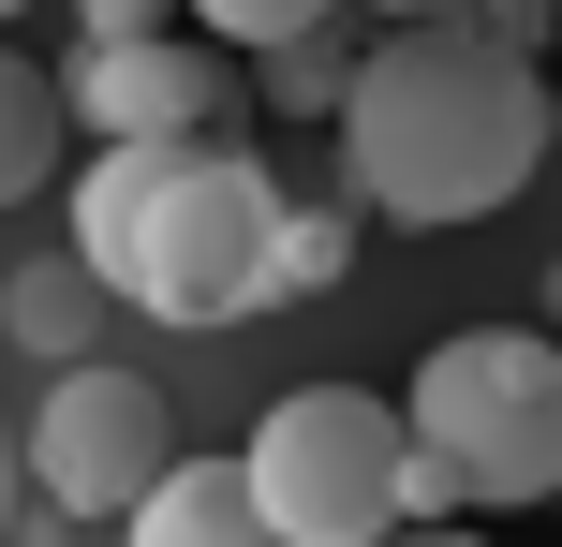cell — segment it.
I'll use <instances>...</instances> for the list:
<instances>
[{"mask_svg": "<svg viewBox=\"0 0 562 547\" xmlns=\"http://www.w3.org/2000/svg\"><path fill=\"white\" fill-rule=\"evenodd\" d=\"M119 533H134V547H252L267 533L252 518V459H164Z\"/></svg>", "mask_w": 562, "mask_h": 547, "instance_id": "obj_7", "label": "cell"}, {"mask_svg": "<svg viewBox=\"0 0 562 547\" xmlns=\"http://www.w3.org/2000/svg\"><path fill=\"white\" fill-rule=\"evenodd\" d=\"M0 518H15V430H0Z\"/></svg>", "mask_w": 562, "mask_h": 547, "instance_id": "obj_14", "label": "cell"}, {"mask_svg": "<svg viewBox=\"0 0 562 547\" xmlns=\"http://www.w3.org/2000/svg\"><path fill=\"white\" fill-rule=\"evenodd\" d=\"M267 223H281V178L237 134H89L75 266L134 311H164V326L267 311Z\"/></svg>", "mask_w": 562, "mask_h": 547, "instance_id": "obj_2", "label": "cell"}, {"mask_svg": "<svg viewBox=\"0 0 562 547\" xmlns=\"http://www.w3.org/2000/svg\"><path fill=\"white\" fill-rule=\"evenodd\" d=\"M459 15H474V30H504V45H548V30H562V0H459Z\"/></svg>", "mask_w": 562, "mask_h": 547, "instance_id": "obj_12", "label": "cell"}, {"mask_svg": "<svg viewBox=\"0 0 562 547\" xmlns=\"http://www.w3.org/2000/svg\"><path fill=\"white\" fill-rule=\"evenodd\" d=\"M340 266H356V207H281L267 223V296H311Z\"/></svg>", "mask_w": 562, "mask_h": 547, "instance_id": "obj_9", "label": "cell"}, {"mask_svg": "<svg viewBox=\"0 0 562 547\" xmlns=\"http://www.w3.org/2000/svg\"><path fill=\"white\" fill-rule=\"evenodd\" d=\"M59 134H75V104H59V75H45V59H15V45H0V207H15V193H45V178H59Z\"/></svg>", "mask_w": 562, "mask_h": 547, "instance_id": "obj_8", "label": "cell"}, {"mask_svg": "<svg viewBox=\"0 0 562 547\" xmlns=\"http://www.w3.org/2000/svg\"><path fill=\"white\" fill-rule=\"evenodd\" d=\"M59 104H75V134H223L237 89H223L207 30H89Z\"/></svg>", "mask_w": 562, "mask_h": 547, "instance_id": "obj_6", "label": "cell"}, {"mask_svg": "<svg viewBox=\"0 0 562 547\" xmlns=\"http://www.w3.org/2000/svg\"><path fill=\"white\" fill-rule=\"evenodd\" d=\"M178 15H193L223 59H267V45H296V30H326L340 0H178Z\"/></svg>", "mask_w": 562, "mask_h": 547, "instance_id": "obj_10", "label": "cell"}, {"mask_svg": "<svg viewBox=\"0 0 562 547\" xmlns=\"http://www.w3.org/2000/svg\"><path fill=\"white\" fill-rule=\"evenodd\" d=\"M400 430L459 474V503L518 518V503H562V341L548 326H459V341L415 355L400 385Z\"/></svg>", "mask_w": 562, "mask_h": 547, "instance_id": "obj_3", "label": "cell"}, {"mask_svg": "<svg viewBox=\"0 0 562 547\" xmlns=\"http://www.w3.org/2000/svg\"><path fill=\"white\" fill-rule=\"evenodd\" d=\"M356 15H459V0H356Z\"/></svg>", "mask_w": 562, "mask_h": 547, "instance_id": "obj_13", "label": "cell"}, {"mask_svg": "<svg viewBox=\"0 0 562 547\" xmlns=\"http://www.w3.org/2000/svg\"><path fill=\"white\" fill-rule=\"evenodd\" d=\"M548 311H562V282H548Z\"/></svg>", "mask_w": 562, "mask_h": 547, "instance_id": "obj_16", "label": "cell"}, {"mask_svg": "<svg viewBox=\"0 0 562 547\" xmlns=\"http://www.w3.org/2000/svg\"><path fill=\"white\" fill-rule=\"evenodd\" d=\"M237 459H252V518L281 547H370V533H400L415 430H400V400H370V385H296V400H267V430L237 444Z\"/></svg>", "mask_w": 562, "mask_h": 547, "instance_id": "obj_4", "label": "cell"}, {"mask_svg": "<svg viewBox=\"0 0 562 547\" xmlns=\"http://www.w3.org/2000/svg\"><path fill=\"white\" fill-rule=\"evenodd\" d=\"M164 459H178L164 385H148V371H104V355H75V371L45 385V414H30V444H15V474L45 489V518H89V533L134 518V489Z\"/></svg>", "mask_w": 562, "mask_h": 547, "instance_id": "obj_5", "label": "cell"}, {"mask_svg": "<svg viewBox=\"0 0 562 547\" xmlns=\"http://www.w3.org/2000/svg\"><path fill=\"white\" fill-rule=\"evenodd\" d=\"M0 15H30V0H0Z\"/></svg>", "mask_w": 562, "mask_h": 547, "instance_id": "obj_15", "label": "cell"}, {"mask_svg": "<svg viewBox=\"0 0 562 547\" xmlns=\"http://www.w3.org/2000/svg\"><path fill=\"white\" fill-rule=\"evenodd\" d=\"M548 163V75L533 45L474 15H385V45L340 75V178L385 223H488Z\"/></svg>", "mask_w": 562, "mask_h": 547, "instance_id": "obj_1", "label": "cell"}, {"mask_svg": "<svg viewBox=\"0 0 562 547\" xmlns=\"http://www.w3.org/2000/svg\"><path fill=\"white\" fill-rule=\"evenodd\" d=\"M340 75H356V59H340V15L296 30V45H267V104H326L340 118Z\"/></svg>", "mask_w": 562, "mask_h": 547, "instance_id": "obj_11", "label": "cell"}]
</instances>
